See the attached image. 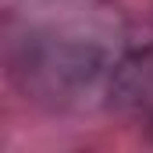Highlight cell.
Masks as SVG:
<instances>
[{
    "label": "cell",
    "instance_id": "cell-1",
    "mask_svg": "<svg viewBox=\"0 0 153 153\" xmlns=\"http://www.w3.org/2000/svg\"><path fill=\"white\" fill-rule=\"evenodd\" d=\"M121 25L100 11H57L14 43L11 75L25 96L53 111H82L107 100L121 61Z\"/></svg>",
    "mask_w": 153,
    "mask_h": 153
},
{
    "label": "cell",
    "instance_id": "cell-2",
    "mask_svg": "<svg viewBox=\"0 0 153 153\" xmlns=\"http://www.w3.org/2000/svg\"><path fill=\"white\" fill-rule=\"evenodd\" d=\"M114 114L153 121V46L125 50L107 82V100Z\"/></svg>",
    "mask_w": 153,
    "mask_h": 153
},
{
    "label": "cell",
    "instance_id": "cell-3",
    "mask_svg": "<svg viewBox=\"0 0 153 153\" xmlns=\"http://www.w3.org/2000/svg\"><path fill=\"white\" fill-rule=\"evenodd\" d=\"M150 135H153V121H150Z\"/></svg>",
    "mask_w": 153,
    "mask_h": 153
}]
</instances>
